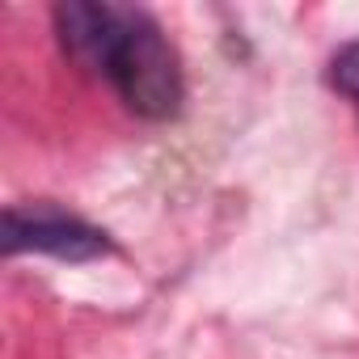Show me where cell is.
<instances>
[{
    "label": "cell",
    "instance_id": "6da1fadb",
    "mask_svg": "<svg viewBox=\"0 0 359 359\" xmlns=\"http://www.w3.org/2000/svg\"><path fill=\"white\" fill-rule=\"evenodd\" d=\"M102 76L114 81L118 97L140 118H173L182 106V64L148 13L123 9L118 43Z\"/></svg>",
    "mask_w": 359,
    "mask_h": 359
},
{
    "label": "cell",
    "instance_id": "7a4b0ae2",
    "mask_svg": "<svg viewBox=\"0 0 359 359\" xmlns=\"http://www.w3.org/2000/svg\"><path fill=\"white\" fill-rule=\"evenodd\" d=\"M51 254L64 262H89L110 254V237L76 216L51 208H9L5 212V254Z\"/></svg>",
    "mask_w": 359,
    "mask_h": 359
},
{
    "label": "cell",
    "instance_id": "3957f363",
    "mask_svg": "<svg viewBox=\"0 0 359 359\" xmlns=\"http://www.w3.org/2000/svg\"><path fill=\"white\" fill-rule=\"evenodd\" d=\"M55 26H60V43L64 51L89 68V72H106L110 51L118 43V26H123V9L110 5H89V0H68L55 9Z\"/></svg>",
    "mask_w": 359,
    "mask_h": 359
},
{
    "label": "cell",
    "instance_id": "277c9868",
    "mask_svg": "<svg viewBox=\"0 0 359 359\" xmlns=\"http://www.w3.org/2000/svg\"><path fill=\"white\" fill-rule=\"evenodd\" d=\"M330 81L346 93V97H359V43L342 47L330 64Z\"/></svg>",
    "mask_w": 359,
    "mask_h": 359
}]
</instances>
